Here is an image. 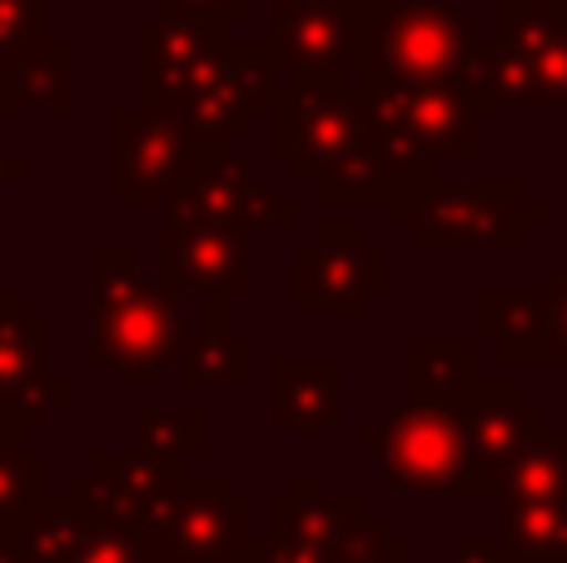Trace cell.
<instances>
[{"label": "cell", "instance_id": "33", "mask_svg": "<svg viewBox=\"0 0 567 563\" xmlns=\"http://www.w3.org/2000/svg\"><path fill=\"white\" fill-rule=\"evenodd\" d=\"M0 563H35L20 539H0Z\"/></svg>", "mask_w": 567, "mask_h": 563}, {"label": "cell", "instance_id": "19", "mask_svg": "<svg viewBox=\"0 0 567 563\" xmlns=\"http://www.w3.org/2000/svg\"><path fill=\"white\" fill-rule=\"evenodd\" d=\"M503 559L567 563V499H508L503 504Z\"/></svg>", "mask_w": 567, "mask_h": 563}, {"label": "cell", "instance_id": "3", "mask_svg": "<svg viewBox=\"0 0 567 563\" xmlns=\"http://www.w3.org/2000/svg\"><path fill=\"white\" fill-rule=\"evenodd\" d=\"M269 115L275 155L289 160L323 199L389 195V180L369 155L359 95L343 85H284Z\"/></svg>", "mask_w": 567, "mask_h": 563}, {"label": "cell", "instance_id": "32", "mask_svg": "<svg viewBox=\"0 0 567 563\" xmlns=\"http://www.w3.org/2000/svg\"><path fill=\"white\" fill-rule=\"evenodd\" d=\"M453 563H508V559H503V549H493V544H458L453 549Z\"/></svg>", "mask_w": 567, "mask_h": 563}, {"label": "cell", "instance_id": "5", "mask_svg": "<svg viewBox=\"0 0 567 563\" xmlns=\"http://www.w3.org/2000/svg\"><path fill=\"white\" fill-rule=\"evenodd\" d=\"M369 454H383L389 489H419V494H493L503 474L478 449L468 419L458 405H419L389 419L379 434H369Z\"/></svg>", "mask_w": 567, "mask_h": 563}, {"label": "cell", "instance_id": "28", "mask_svg": "<svg viewBox=\"0 0 567 563\" xmlns=\"http://www.w3.org/2000/svg\"><path fill=\"white\" fill-rule=\"evenodd\" d=\"M255 563H343L339 549H319V544H299V539L275 534L269 544L255 549Z\"/></svg>", "mask_w": 567, "mask_h": 563}, {"label": "cell", "instance_id": "1", "mask_svg": "<svg viewBox=\"0 0 567 563\" xmlns=\"http://www.w3.org/2000/svg\"><path fill=\"white\" fill-rule=\"evenodd\" d=\"M229 25L159 10L140 20V110L189 135H245L279 100L275 50L229 45Z\"/></svg>", "mask_w": 567, "mask_h": 563}, {"label": "cell", "instance_id": "11", "mask_svg": "<svg viewBox=\"0 0 567 563\" xmlns=\"http://www.w3.org/2000/svg\"><path fill=\"white\" fill-rule=\"evenodd\" d=\"M209 140L215 135H189L145 110L115 115V195L125 205H140V199L175 205L179 190L195 180Z\"/></svg>", "mask_w": 567, "mask_h": 563}, {"label": "cell", "instance_id": "31", "mask_svg": "<svg viewBox=\"0 0 567 563\" xmlns=\"http://www.w3.org/2000/svg\"><path fill=\"white\" fill-rule=\"evenodd\" d=\"M548 319H553V355H567V269L548 275Z\"/></svg>", "mask_w": 567, "mask_h": 563}, {"label": "cell", "instance_id": "16", "mask_svg": "<svg viewBox=\"0 0 567 563\" xmlns=\"http://www.w3.org/2000/svg\"><path fill=\"white\" fill-rule=\"evenodd\" d=\"M255 375V349L245 335L225 325V295L205 299V329L185 355V385H205V389H239Z\"/></svg>", "mask_w": 567, "mask_h": 563}, {"label": "cell", "instance_id": "10", "mask_svg": "<svg viewBox=\"0 0 567 563\" xmlns=\"http://www.w3.org/2000/svg\"><path fill=\"white\" fill-rule=\"evenodd\" d=\"M159 279L195 295H245L255 265H249V225L199 209H169L159 229Z\"/></svg>", "mask_w": 567, "mask_h": 563}, {"label": "cell", "instance_id": "8", "mask_svg": "<svg viewBox=\"0 0 567 563\" xmlns=\"http://www.w3.org/2000/svg\"><path fill=\"white\" fill-rule=\"evenodd\" d=\"M159 563H255L249 499L229 494L225 479H185L179 499L150 534Z\"/></svg>", "mask_w": 567, "mask_h": 563}, {"label": "cell", "instance_id": "35", "mask_svg": "<svg viewBox=\"0 0 567 563\" xmlns=\"http://www.w3.org/2000/svg\"><path fill=\"white\" fill-rule=\"evenodd\" d=\"M369 6H379V10H389V6H413V0H369Z\"/></svg>", "mask_w": 567, "mask_h": 563}, {"label": "cell", "instance_id": "6", "mask_svg": "<svg viewBox=\"0 0 567 563\" xmlns=\"http://www.w3.org/2000/svg\"><path fill=\"white\" fill-rule=\"evenodd\" d=\"M483 105H563L567 100V10L563 0H508L503 45L488 50Z\"/></svg>", "mask_w": 567, "mask_h": 563}, {"label": "cell", "instance_id": "9", "mask_svg": "<svg viewBox=\"0 0 567 563\" xmlns=\"http://www.w3.org/2000/svg\"><path fill=\"white\" fill-rule=\"evenodd\" d=\"M518 185H429L423 180L413 195H403L399 209H389L399 225H409L413 245L439 249V245H513L518 239V225L528 219Z\"/></svg>", "mask_w": 567, "mask_h": 563}, {"label": "cell", "instance_id": "24", "mask_svg": "<svg viewBox=\"0 0 567 563\" xmlns=\"http://www.w3.org/2000/svg\"><path fill=\"white\" fill-rule=\"evenodd\" d=\"M205 409H140L135 419V444L150 449V454L165 459H185L205 449Z\"/></svg>", "mask_w": 567, "mask_h": 563}, {"label": "cell", "instance_id": "18", "mask_svg": "<svg viewBox=\"0 0 567 563\" xmlns=\"http://www.w3.org/2000/svg\"><path fill=\"white\" fill-rule=\"evenodd\" d=\"M45 499V454H35L25 434L0 424V539L25 534Z\"/></svg>", "mask_w": 567, "mask_h": 563}, {"label": "cell", "instance_id": "7", "mask_svg": "<svg viewBox=\"0 0 567 563\" xmlns=\"http://www.w3.org/2000/svg\"><path fill=\"white\" fill-rule=\"evenodd\" d=\"M369 0H275V60L293 70V85H343L363 70Z\"/></svg>", "mask_w": 567, "mask_h": 563}, {"label": "cell", "instance_id": "30", "mask_svg": "<svg viewBox=\"0 0 567 563\" xmlns=\"http://www.w3.org/2000/svg\"><path fill=\"white\" fill-rule=\"evenodd\" d=\"M0 110H30V65H16V60L0 50Z\"/></svg>", "mask_w": 567, "mask_h": 563}, {"label": "cell", "instance_id": "22", "mask_svg": "<svg viewBox=\"0 0 567 563\" xmlns=\"http://www.w3.org/2000/svg\"><path fill=\"white\" fill-rule=\"evenodd\" d=\"M478 315H483V335L498 339L503 355H553V319L533 299L483 295Z\"/></svg>", "mask_w": 567, "mask_h": 563}, {"label": "cell", "instance_id": "25", "mask_svg": "<svg viewBox=\"0 0 567 563\" xmlns=\"http://www.w3.org/2000/svg\"><path fill=\"white\" fill-rule=\"evenodd\" d=\"M55 40L45 35V0H0V50L16 65H40Z\"/></svg>", "mask_w": 567, "mask_h": 563}, {"label": "cell", "instance_id": "20", "mask_svg": "<svg viewBox=\"0 0 567 563\" xmlns=\"http://www.w3.org/2000/svg\"><path fill=\"white\" fill-rule=\"evenodd\" d=\"M409 385L419 405H458L473 389V345L468 339H413Z\"/></svg>", "mask_w": 567, "mask_h": 563}, {"label": "cell", "instance_id": "29", "mask_svg": "<svg viewBox=\"0 0 567 563\" xmlns=\"http://www.w3.org/2000/svg\"><path fill=\"white\" fill-rule=\"evenodd\" d=\"M249 6H255V0H165V10H175V16L215 20V25H235V20H249Z\"/></svg>", "mask_w": 567, "mask_h": 563}, {"label": "cell", "instance_id": "26", "mask_svg": "<svg viewBox=\"0 0 567 563\" xmlns=\"http://www.w3.org/2000/svg\"><path fill=\"white\" fill-rule=\"evenodd\" d=\"M75 563H159V559L150 554V544L135 534V529L115 524V519H100V514H90L85 544H80Z\"/></svg>", "mask_w": 567, "mask_h": 563}, {"label": "cell", "instance_id": "23", "mask_svg": "<svg viewBox=\"0 0 567 563\" xmlns=\"http://www.w3.org/2000/svg\"><path fill=\"white\" fill-rule=\"evenodd\" d=\"M85 529H90V509L80 499H45L30 529L20 534V544L30 549L35 563H75L80 544H85Z\"/></svg>", "mask_w": 567, "mask_h": 563}, {"label": "cell", "instance_id": "15", "mask_svg": "<svg viewBox=\"0 0 567 563\" xmlns=\"http://www.w3.org/2000/svg\"><path fill=\"white\" fill-rule=\"evenodd\" d=\"M45 385V315H30L25 299H0V409L20 405Z\"/></svg>", "mask_w": 567, "mask_h": 563}, {"label": "cell", "instance_id": "37", "mask_svg": "<svg viewBox=\"0 0 567 563\" xmlns=\"http://www.w3.org/2000/svg\"><path fill=\"white\" fill-rule=\"evenodd\" d=\"M503 6H508V0H503Z\"/></svg>", "mask_w": 567, "mask_h": 563}, {"label": "cell", "instance_id": "34", "mask_svg": "<svg viewBox=\"0 0 567 563\" xmlns=\"http://www.w3.org/2000/svg\"><path fill=\"white\" fill-rule=\"evenodd\" d=\"M10 180H20V160L6 155V130H0V185H10Z\"/></svg>", "mask_w": 567, "mask_h": 563}, {"label": "cell", "instance_id": "14", "mask_svg": "<svg viewBox=\"0 0 567 563\" xmlns=\"http://www.w3.org/2000/svg\"><path fill=\"white\" fill-rule=\"evenodd\" d=\"M339 385L343 369L333 359H284L275 365V385H269V419L275 429H339Z\"/></svg>", "mask_w": 567, "mask_h": 563}, {"label": "cell", "instance_id": "13", "mask_svg": "<svg viewBox=\"0 0 567 563\" xmlns=\"http://www.w3.org/2000/svg\"><path fill=\"white\" fill-rule=\"evenodd\" d=\"M169 209H199V215H225L245 225H293V209L284 205L275 190H265L249 170V160L229 155L225 140H209L199 170Z\"/></svg>", "mask_w": 567, "mask_h": 563}, {"label": "cell", "instance_id": "21", "mask_svg": "<svg viewBox=\"0 0 567 563\" xmlns=\"http://www.w3.org/2000/svg\"><path fill=\"white\" fill-rule=\"evenodd\" d=\"M503 494L508 499H567V444L558 434L533 429L513 459L503 464Z\"/></svg>", "mask_w": 567, "mask_h": 563}, {"label": "cell", "instance_id": "2", "mask_svg": "<svg viewBox=\"0 0 567 563\" xmlns=\"http://www.w3.org/2000/svg\"><path fill=\"white\" fill-rule=\"evenodd\" d=\"M90 349L125 379H155L185 349V305L169 279L140 275L135 249L90 255Z\"/></svg>", "mask_w": 567, "mask_h": 563}, {"label": "cell", "instance_id": "12", "mask_svg": "<svg viewBox=\"0 0 567 563\" xmlns=\"http://www.w3.org/2000/svg\"><path fill=\"white\" fill-rule=\"evenodd\" d=\"M383 289V255L363 245V229H319V245L293 255L299 315H359Z\"/></svg>", "mask_w": 567, "mask_h": 563}, {"label": "cell", "instance_id": "4", "mask_svg": "<svg viewBox=\"0 0 567 563\" xmlns=\"http://www.w3.org/2000/svg\"><path fill=\"white\" fill-rule=\"evenodd\" d=\"M488 45H478V30L439 0L413 6H369V50L363 75L393 80V85H463L478 95Z\"/></svg>", "mask_w": 567, "mask_h": 563}, {"label": "cell", "instance_id": "17", "mask_svg": "<svg viewBox=\"0 0 567 563\" xmlns=\"http://www.w3.org/2000/svg\"><path fill=\"white\" fill-rule=\"evenodd\" d=\"M458 409H463V419H468L478 449L498 464V474L513 459V449L543 424V414L523 405L518 389H468V395L458 399Z\"/></svg>", "mask_w": 567, "mask_h": 563}, {"label": "cell", "instance_id": "36", "mask_svg": "<svg viewBox=\"0 0 567 563\" xmlns=\"http://www.w3.org/2000/svg\"><path fill=\"white\" fill-rule=\"evenodd\" d=\"M0 120H6V110H0Z\"/></svg>", "mask_w": 567, "mask_h": 563}, {"label": "cell", "instance_id": "27", "mask_svg": "<svg viewBox=\"0 0 567 563\" xmlns=\"http://www.w3.org/2000/svg\"><path fill=\"white\" fill-rule=\"evenodd\" d=\"M30 105L65 110L70 105V55L65 45H50L40 65H30Z\"/></svg>", "mask_w": 567, "mask_h": 563}]
</instances>
